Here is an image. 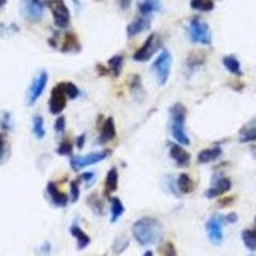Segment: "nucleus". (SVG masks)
<instances>
[{
    "mask_svg": "<svg viewBox=\"0 0 256 256\" xmlns=\"http://www.w3.org/2000/svg\"><path fill=\"white\" fill-rule=\"evenodd\" d=\"M71 234H72V237H76V240H77V248L78 250H83V248H87L88 245H90V237H88V234H85L83 230L77 226V224H72L71 226Z\"/></svg>",
    "mask_w": 256,
    "mask_h": 256,
    "instance_id": "5701e85b",
    "label": "nucleus"
},
{
    "mask_svg": "<svg viewBox=\"0 0 256 256\" xmlns=\"http://www.w3.org/2000/svg\"><path fill=\"white\" fill-rule=\"evenodd\" d=\"M83 143H85V135H80V136L77 138V148L82 149L83 148Z\"/></svg>",
    "mask_w": 256,
    "mask_h": 256,
    "instance_id": "49530a36",
    "label": "nucleus"
},
{
    "mask_svg": "<svg viewBox=\"0 0 256 256\" xmlns=\"http://www.w3.org/2000/svg\"><path fill=\"white\" fill-rule=\"evenodd\" d=\"M151 27V18H146V16H139L136 18L135 21H131L128 24L127 27V35L128 37H135V35L144 32Z\"/></svg>",
    "mask_w": 256,
    "mask_h": 256,
    "instance_id": "2eb2a0df",
    "label": "nucleus"
},
{
    "mask_svg": "<svg viewBox=\"0 0 256 256\" xmlns=\"http://www.w3.org/2000/svg\"><path fill=\"white\" fill-rule=\"evenodd\" d=\"M230 187H232V181H230L229 178H226V176H215L213 181H211V186L206 189L205 197L206 199L221 197L226 192L230 191Z\"/></svg>",
    "mask_w": 256,
    "mask_h": 256,
    "instance_id": "9b49d317",
    "label": "nucleus"
},
{
    "mask_svg": "<svg viewBox=\"0 0 256 256\" xmlns=\"http://www.w3.org/2000/svg\"><path fill=\"white\" fill-rule=\"evenodd\" d=\"M226 224L224 221V216L221 215H213L208 221H206V234H208V239L211 243L215 245H219L223 242V226Z\"/></svg>",
    "mask_w": 256,
    "mask_h": 256,
    "instance_id": "1a4fd4ad",
    "label": "nucleus"
},
{
    "mask_svg": "<svg viewBox=\"0 0 256 256\" xmlns=\"http://www.w3.org/2000/svg\"><path fill=\"white\" fill-rule=\"evenodd\" d=\"M61 51L63 53H78L80 51V42L74 32H68L64 35L63 45H61Z\"/></svg>",
    "mask_w": 256,
    "mask_h": 256,
    "instance_id": "a211bd4d",
    "label": "nucleus"
},
{
    "mask_svg": "<svg viewBox=\"0 0 256 256\" xmlns=\"http://www.w3.org/2000/svg\"><path fill=\"white\" fill-rule=\"evenodd\" d=\"M107 68H109V72H112L114 77H119L122 72V68H124V56H122V54H115V56H112L107 61Z\"/></svg>",
    "mask_w": 256,
    "mask_h": 256,
    "instance_id": "a878e982",
    "label": "nucleus"
},
{
    "mask_svg": "<svg viewBox=\"0 0 256 256\" xmlns=\"http://www.w3.org/2000/svg\"><path fill=\"white\" fill-rule=\"evenodd\" d=\"M5 3H7V0H0V8H2Z\"/></svg>",
    "mask_w": 256,
    "mask_h": 256,
    "instance_id": "09e8293b",
    "label": "nucleus"
},
{
    "mask_svg": "<svg viewBox=\"0 0 256 256\" xmlns=\"http://www.w3.org/2000/svg\"><path fill=\"white\" fill-rule=\"evenodd\" d=\"M47 82H48V74L47 71H40L37 76H35V78L32 80V83H30V87L27 90V104L32 106L35 101H37L42 93H44V90L47 87Z\"/></svg>",
    "mask_w": 256,
    "mask_h": 256,
    "instance_id": "9d476101",
    "label": "nucleus"
},
{
    "mask_svg": "<svg viewBox=\"0 0 256 256\" xmlns=\"http://www.w3.org/2000/svg\"><path fill=\"white\" fill-rule=\"evenodd\" d=\"M13 32H18L16 26H5V24L0 23V35H10Z\"/></svg>",
    "mask_w": 256,
    "mask_h": 256,
    "instance_id": "79ce46f5",
    "label": "nucleus"
},
{
    "mask_svg": "<svg viewBox=\"0 0 256 256\" xmlns=\"http://www.w3.org/2000/svg\"><path fill=\"white\" fill-rule=\"evenodd\" d=\"M176 187L179 194H191L194 191V181L187 173H181L176 179Z\"/></svg>",
    "mask_w": 256,
    "mask_h": 256,
    "instance_id": "b1692460",
    "label": "nucleus"
},
{
    "mask_svg": "<svg viewBox=\"0 0 256 256\" xmlns=\"http://www.w3.org/2000/svg\"><path fill=\"white\" fill-rule=\"evenodd\" d=\"M47 194H48V197H50L51 204L54 206H59V208H64V206L71 202V199L66 196L64 192H61L56 186V182H53V181H50L47 184Z\"/></svg>",
    "mask_w": 256,
    "mask_h": 256,
    "instance_id": "ddd939ff",
    "label": "nucleus"
},
{
    "mask_svg": "<svg viewBox=\"0 0 256 256\" xmlns=\"http://www.w3.org/2000/svg\"><path fill=\"white\" fill-rule=\"evenodd\" d=\"M223 64L224 68H226L232 76H237V77H242V66H240V61L237 59L234 54H228V56L223 58Z\"/></svg>",
    "mask_w": 256,
    "mask_h": 256,
    "instance_id": "4be33fe9",
    "label": "nucleus"
},
{
    "mask_svg": "<svg viewBox=\"0 0 256 256\" xmlns=\"http://www.w3.org/2000/svg\"><path fill=\"white\" fill-rule=\"evenodd\" d=\"M127 247H128V239H127V237H119V239L114 242V252L117 255L124 252Z\"/></svg>",
    "mask_w": 256,
    "mask_h": 256,
    "instance_id": "4c0bfd02",
    "label": "nucleus"
},
{
    "mask_svg": "<svg viewBox=\"0 0 256 256\" xmlns=\"http://www.w3.org/2000/svg\"><path fill=\"white\" fill-rule=\"evenodd\" d=\"M8 154V143L5 133H0V163H3V160L7 158Z\"/></svg>",
    "mask_w": 256,
    "mask_h": 256,
    "instance_id": "473e14b6",
    "label": "nucleus"
},
{
    "mask_svg": "<svg viewBox=\"0 0 256 256\" xmlns=\"http://www.w3.org/2000/svg\"><path fill=\"white\" fill-rule=\"evenodd\" d=\"M191 8L196 11H211L215 8L213 0H191Z\"/></svg>",
    "mask_w": 256,
    "mask_h": 256,
    "instance_id": "c756f323",
    "label": "nucleus"
},
{
    "mask_svg": "<svg viewBox=\"0 0 256 256\" xmlns=\"http://www.w3.org/2000/svg\"><path fill=\"white\" fill-rule=\"evenodd\" d=\"M119 5H120L122 10H128L131 5V0H119Z\"/></svg>",
    "mask_w": 256,
    "mask_h": 256,
    "instance_id": "c03bdc74",
    "label": "nucleus"
},
{
    "mask_svg": "<svg viewBox=\"0 0 256 256\" xmlns=\"http://www.w3.org/2000/svg\"><path fill=\"white\" fill-rule=\"evenodd\" d=\"M138 10L141 16L151 18V15H154L155 11L162 10V3L160 0H141V2L138 3Z\"/></svg>",
    "mask_w": 256,
    "mask_h": 256,
    "instance_id": "f3484780",
    "label": "nucleus"
},
{
    "mask_svg": "<svg viewBox=\"0 0 256 256\" xmlns=\"http://www.w3.org/2000/svg\"><path fill=\"white\" fill-rule=\"evenodd\" d=\"M56 152L59 155H72V143L69 139H64V141H61Z\"/></svg>",
    "mask_w": 256,
    "mask_h": 256,
    "instance_id": "f704fd0d",
    "label": "nucleus"
},
{
    "mask_svg": "<svg viewBox=\"0 0 256 256\" xmlns=\"http://www.w3.org/2000/svg\"><path fill=\"white\" fill-rule=\"evenodd\" d=\"M124 211H125V206H124V204L120 202V199L112 197L111 199V221L112 223L117 221V219L124 215Z\"/></svg>",
    "mask_w": 256,
    "mask_h": 256,
    "instance_id": "bb28decb",
    "label": "nucleus"
},
{
    "mask_svg": "<svg viewBox=\"0 0 256 256\" xmlns=\"http://www.w3.org/2000/svg\"><path fill=\"white\" fill-rule=\"evenodd\" d=\"M50 252V243H45L44 248H42V253H48Z\"/></svg>",
    "mask_w": 256,
    "mask_h": 256,
    "instance_id": "de8ad7c7",
    "label": "nucleus"
},
{
    "mask_svg": "<svg viewBox=\"0 0 256 256\" xmlns=\"http://www.w3.org/2000/svg\"><path fill=\"white\" fill-rule=\"evenodd\" d=\"M234 202V197H228V199H223L221 202H219V206H228Z\"/></svg>",
    "mask_w": 256,
    "mask_h": 256,
    "instance_id": "a18cd8bd",
    "label": "nucleus"
},
{
    "mask_svg": "<svg viewBox=\"0 0 256 256\" xmlns=\"http://www.w3.org/2000/svg\"><path fill=\"white\" fill-rule=\"evenodd\" d=\"M252 152H253V155H255V158H256V146H253V148H252Z\"/></svg>",
    "mask_w": 256,
    "mask_h": 256,
    "instance_id": "8fccbe9b",
    "label": "nucleus"
},
{
    "mask_svg": "<svg viewBox=\"0 0 256 256\" xmlns=\"http://www.w3.org/2000/svg\"><path fill=\"white\" fill-rule=\"evenodd\" d=\"M0 127H2L3 133L10 131L13 128V119H11V114L10 112H3L2 117H0Z\"/></svg>",
    "mask_w": 256,
    "mask_h": 256,
    "instance_id": "2f4dec72",
    "label": "nucleus"
},
{
    "mask_svg": "<svg viewBox=\"0 0 256 256\" xmlns=\"http://www.w3.org/2000/svg\"><path fill=\"white\" fill-rule=\"evenodd\" d=\"M72 2H74L77 7H80V0H72Z\"/></svg>",
    "mask_w": 256,
    "mask_h": 256,
    "instance_id": "3c124183",
    "label": "nucleus"
},
{
    "mask_svg": "<svg viewBox=\"0 0 256 256\" xmlns=\"http://www.w3.org/2000/svg\"><path fill=\"white\" fill-rule=\"evenodd\" d=\"M48 7L51 10L54 26L58 29H66L71 24V13L64 0H48Z\"/></svg>",
    "mask_w": 256,
    "mask_h": 256,
    "instance_id": "39448f33",
    "label": "nucleus"
},
{
    "mask_svg": "<svg viewBox=\"0 0 256 256\" xmlns=\"http://www.w3.org/2000/svg\"><path fill=\"white\" fill-rule=\"evenodd\" d=\"M152 71L157 77L158 85H165L168 82L170 71H172V53L168 50H162L152 64Z\"/></svg>",
    "mask_w": 256,
    "mask_h": 256,
    "instance_id": "20e7f679",
    "label": "nucleus"
},
{
    "mask_svg": "<svg viewBox=\"0 0 256 256\" xmlns=\"http://www.w3.org/2000/svg\"><path fill=\"white\" fill-rule=\"evenodd\" d=\"M189 39L194 44H199V45H210L211 44V30L210 26L206 24V21H204L202 18H192L189 21Z\"/></svg>",
    "mask_w": 256,
    "mask_h": 256,
    "instance_id": "7ed1b4c3",
    "label": "nucleus"
},
{
    "mask_svg": "<svg viewBox=\"0 0 256 256\" xmlns=\"http://www.w3.org/2000/svg\"><path fill=\"white\" fill-rule=\"evenodd\" d=\"M32 131H34V136L42 139L45 136V125H44V117L40 114H35L34 119H32Z\"/></svg>",
    "mask_w": 256,
    "mask_h": 256,
    "instance_id": "cd10ccee",
    "label": "nucleus"
},
{
    "mask_svg": "<svg viewBox=\"0 0 256 256\" xmlns=\"http://www.w3.org/2000/svg\"><path fill=\"white\" fill-rule=\"evenodd\" d=\"M117 187H119V172H117V168L112 167L107 172L106 181H104V192H106V196H111L112 192L117 191Z\"/></svg>",
    "mask_w": 256,
    "mask_h": 256,
    "instance_id": "aec40b11",
    "label": "nucleus"
},
{
    "mask_svg": "<svg viewBox=\"0 0 256 256\" xmlns=\"http://www.w3.org/2000/svg\"><path fill=\"white\" fill-rule=\"evenodd\" d=\"M111 155V151H98V152H91L88 155H71V168L74 172H78L85 167L95 165V163L102 162L106 157Z\"/></svg>",
    "mask_w": 256,
    "mask_h": 256,
    "instance_id": "423d86ee",
    "label": "nucleus"
},
{
    "mask_svg": "<svg viewBox=\"0 0 256 256\" xmlns=\"http://www.w3.org/2000/svg\"><path fill=\"white\" fill-rule=\"evenodd\" d=\"M117 135V130H115V124H114V119L112 117H107L104 120V124L101 127V133H100V138H98V143L100 144H106L109 141H112Z\"/></svg>",
    "mask_w": 256,
    "mask_h": 256,
    "instance_id": "dca6fc26",
    "label": "nucleus"
},
{
    "mask_svg": "<svg viewBox=\"0 0 256 256\" xmlns=\"http://www.w3.org/2000/svg\"><path fill=\"white\" fill-rule=\"evenodd\" d=\"M224 221H226V224H232L237 221V213H229V215L224 216Z\"/></svg>",
    "mask_w": 256,
    "mask_h": 256,
    "instance_id": "37998d69",
    "label": "nucleus"
},
{
    "mask_svg": "<svg viewBox=\"0 0 256 256\" xmlns=\"http://www.w3.org/2000/svg\"><path fill=\"white\" fill-rule=\"evenodd\" d=\"M255 224H256V216H255Z\"/></svg>",
    "mask_w": 256,
    "mask_h": 256,
    "instance_id": "864d4df0",
    "label": "nucleus"
},
{
    "mask_svg": "<svg viewBox=\"0 0 256 256\" xmlns=\"http://www.w3.org/2000/svg\"><path fill=\"white\" fill-rule=\"evenodd\" d=\"M204 54H202V56H200V54H192V56H189V59H187V66H189V68H197V66H200V64H202L204 63Z\"/></svg>",
    "mask_w": 256,
    "mask_h": 256,
    "instance_id": "58836bf2",
    "label": "nucleus"
},
{
    "mask_svg": "<svg viewBox=\"0 0 256 256\" xmlns=\"http://www.w3.org/2000/svg\"><path fill=\"white\" fill-rule=\"evenodd\" d=\"M66 104H68V96H66L63 87L58 83L56 87L51 90L50 100H48V109H50L51 114L59 115L61 112L64 111Z\"/></svg>",
    "mask_w": 256,
    "mask_h": 256,
    "instance_id": "f8f14e48",
    "label": "nucleus"
},
{
    "mask_svg": "<svg viewBox=\"0 0 256 256\" xmlns=\"http://www.w3.org/2000/svg\"><path fill=\"white\" fill-rule=\"evenodd\" d=\"M170 157L176 162L178 167H187L191 163V155H189V152L181 144L170 146Z\"/></svg>",
    "mask_w": 256,
    "mask_h": 256,
    "instance_id": "4468645a",
    "label": "nucleus"
},
{
    "mask_svg": "<svg viewBox=\"0 0 256 256\" xmlns=\"http://www.w3.org/2000/svg\"><path fill=\"white\" fill-rule=\"evenodd\" d=\"M64 130H66V119L63 117V115H59L56 122H54V131H56L58 135H63Z\"/></svg>",
    "mask_w": 256,
    "mask_h": 256,
    "instance_id": "ea45409f",
    "label": "nucleus"
},
{
    "mask_svg": "<svg viewBox=\"0 0 256 256\" xmlns=\"http://www.w3.org/2000/svg\"><path fill=\"white\" fill-rule=\"evenodd\" d=\"M131 232L139 245L148 247L158 242V239L162 237L163 228H162V223L158 221L157 218L144 216L133 224Z\"/></svg>",
    "mask_w": 256,
    "mask_h": 256,
    "instance_id": "f257e3e1",
    "label": "nucleus"
},
{
    "mask_svg": "<svg viewBox=\"0 0 256 256\" xmlns=\"http://www.w3.org/2000/svg\"><path fill=\"white\" fill-rule=\"evenodd\" d=\"M88 205L90 208L95 211V215H102L104 213V204H102V200L100 199L98 194H91V196L88 197Z\"/></svg>",
    "mask_w": 256,
    "mask_h": 256,
    "instance_id": "c85d7f7f",
    "label": "nucleus"
},
{
    "mask_svg": "<svg viewBox=\"0 0 256 256\" xmlns=\"http://www.w3.org/2000/svg\"><path fill=\"white\" fill-rule=\"evenodd\" d=\"M95 178H96V175L93 173V172H85V173H82L80 175V181H85V184H93V181H95Z\"/></svg>",
    "mask_w": 256,
    "mask_h": 256,
    "instance_id": "a19ab883",
    "label": "nucleus"
},
{
    "mask_svg": "<svg viewBox=\"0 0 256 256\" xmlns=\"http://www.w3.org/2000/svg\"><path fill=\"white\" fill-rule=\"evenodd\" d=\"M242 240L250 252L256 250V228L255 229H243L242 230Z\"/></svg>",
    "mask_w": 256,
    "mask_h": 256,
    "instance_id": "393cba45",
    "label": "nucleus"
},
{
    "mask_svg": "<svg viewBox=\"0 0 256 256\" xmlns=\"http://www.w3.org/2000/svg\"><path fill=\"white\" fill-rule=\"evenodd\" d=\"M160 253L162 256H178L176 255V248L172 242H165L160 245Z\"/></svg>",
    "mask_w": 256,
    "mask_h": 256,
    "instance_id": "e433bc0d",
    "label": "nucleus"
},
{
    "mask_svg": "<svg viewBox=\"0 0 256 256\" xmlns=\"http://www.w3.org/2000/svg\"><path fill=\"white\" fill-rule=\"evenodd\" d=\"M240 141L242 143H252L256 141V119L250 120L248 124H245L240 130Z\"/></svg>",
    "mask_w": 256,
    "mask_h": 256,
    "instance_id": "412c9836",
    "label": "nucleus"
},
{
    "mask_svg": "<svg viewBox=\"0 0 256 256\" xmlns=\"http://www.w3.org/2000/svg\"><path fill=\"white\" fill-rule=\"evenodd\" d=\"M143 256H154V255H152V252H146Z\"/></svg>",
    "mask_w": 256,
    "mask_h": 256,
    "instance_id": "603ef678",
    "label": "nucleus"
},
{
    "mask_svg": "<svg viewBox=\"0 0 256 256\" xmlns=\"http://www.w3.org/2000/svg\"><path fill=\"white\" fill-rule=\"evenodd\" d=\"M221 154H223L221 148H206V149L199 152L197 162L199 163H211V162L218 160V158L221 157Z\"/></svg>",
    "mask_w": 256,
    "mask_h": 256,
    "instance_id": "6ab92c4d",
    "label": "nucleus"
},
{
    "mask_svg": "<svg viewBox=\"0 0 256 256\" xmlns=\"http://www.w3.org/2000/svg\"><path fill=\"white\" fill-rule=\"evenodd\" d=\"M162 47V42H160V37H158L157 34H151L146 42L138 48L133 54V59L135 61H139V63H144V61H149L152 56H154V53L158 50V48Z\"/></svg>",
    "mask_w": 256,
    "mask_h": 256,
    "instance_id": "0eeeda50",
    "label": "nucleus"
},
{
    "mask_svg": "<svg viewBox=\"0 0 256 256\" xmlns=\"http://www.w3.org/2000/svg\"><path fill=\"white\" fill-rule=\"evenodd\" d=\"M59 85L63 87L66 96H68V100H76V98H78V95H80V90L77 88L76 83H72V82H61Z\"/></svg>",
    "mask_w": 256,
    "mask_h": 256,
    "instance_id": "7c9ffc66",
    "label": "nucleus"
},
{
    "mask_svg": "<svg viewBox=\"0 0 256 256\" xmlns=\"http://www.w3.org/2000/svg\"><path fill=\"white\" fill-rule=\"evenodd\" d=\"M186 115H187V109L184 104H181V102H176V104L170 107V130H172L173 139L181 146H189V143H191L184 128Z\"/></svg>",
    "mask_w": 256,
    "mask_h": 256,
    "instance_id": "f03ea898",
    "label": "nucleus"
},
{
    "mask_svg": "<svg viewBox=\"0 0 256 256\" xmlns=\"http://www.w3.org/2000/svg\"><path fill=\"white\" fill-rule=\"evenodd\" d=\"M23 16L30 23H37L44 18L45 3L42 0H23L21 2Z\"/></svg>",
    "mask_w": 256,
    "mask_h": 256,
    "instance_id": "6e6552de",
    "label": "nucleus"
},
{
    "mask_svg": "<svg viewBox=\"0 0 256 256\" xmlns=\"http://www.w3.org/2000/svg\"><path fill=\"white\" fill-rule=\"evenodd\" d=\"M130 90H131V93L138 96V91L139 93H143V87H141V77L139 76H133L131 77V80H130Z\"/></svg>",
    "mask_w": 256,
    "mask_h": 256,
    "instance_id": "c9c22d12",
    "label": "nucleus"
},
{
    "mask_svg": "<svg viewBox=\"0 0 256 256\" xmlns=\"http://www.w3.org/2000/svg\"><path fill=\"white\" fill-rule=\"evenodd\" d=\"M80 197V179H74L71 182V202H77Z\"/></svg>",
    "mask_w": 256,
    "mask_h": 256,
    "instance_id": "72a5a7b5",
    "label": "nucleus"
}]
</instances>
